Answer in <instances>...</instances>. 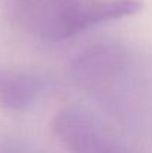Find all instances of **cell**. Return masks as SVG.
<instances>
[{
    "label": "cell",
    "mask_w": 152,
    "mask_h": 153,
    "mask_svg": "<svg viewBox=\"0 0 152 153\" xmlns=\"http://www.w3.org/2000/svg\"><path fill=\"white\" fill-rule=\"evenodd\" d=\"M43 82L39 76L0 70V105L7 110H24L30 107L42 92Z\"/></svg>",
    "instance_id": "4"
},
{
    "label": "cell",
    "mask_w": 152,
    "mask_h": 153,
    "mask_svg": "<svg viewBox=\"0 0 152 153\" xmlns=\"http://www.w3.org/2000/svg\"><path fill=\"white\" fill-rule=\"evenodd\" d=\"M0 153H28L22 150L18 144L6 140H0Z\"/></svg>",
    "instance_id": "6"
},
{
    "label": "cell",
    "mask_w": 152,
    "mask_h": 153,
    "mask_svg": "<svg viewBox=\"0 0 152 153\" xmlns=\"http://www.w3.org/2000/svg\"><path fill=\"white\" fill-rule=\"evenodd\" d=\"M39 1L40 0H7V15H9V19L13 21L15 18H18L21 13H24L25 10H28L30 7L37 4Z\"/></svg>",
    "instance_id": "5"
},
{
    "label": "cell",
    "mask_w": 152,
    "mask_h": 153,
    "mask_svg": "<svg viewBox=\"0 0 152 153\" xmlns=\"http://www.w3.org/2000/svg\"><path fill=\"white\" fill-rule=\"evenodd\" d=\"M142 7V0H42L13 24L45 40H66L91 27L134 15Z\"/></svg>",
    "instance_id": "1"
},
{
    "label": "cell",
    "mask_w": 152,
    "mask_h": 153,
    "mask_svg": "<svg viewBox=\"0 0 152 153\" xmlns=\"http://www.w3.org/2000/svg\"><path fill=\"white\" fill-rule=\"evenodd\" d=\"M127 61V53L119 46L97 45L81 52L72 70L79 85L91 91H104L124 73Z\"/></svg>",
    "instance_id": "3"
},
{
    "label": "cell",
    "mask_w": 152,
    "mask_h": 153,
    "mask_svg": "<svg viewBox=\"0 0 152 153\" xmlns=\"http://www.w3.org/2000/svg\"><path fill=\"white\" fill-rule=\"evenodd\" d=\"M52 132L69 153H131L99 119L81 108H63Z\"/></svg>",
    "instance_id": "2"
}]
</instances>
